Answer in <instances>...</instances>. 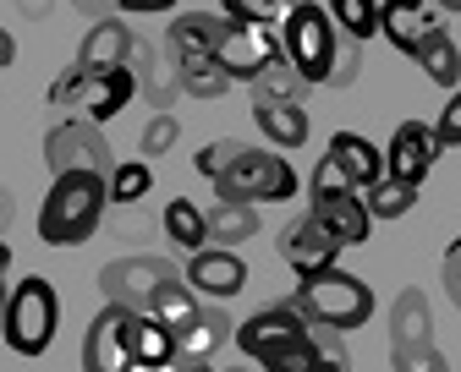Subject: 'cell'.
<instances>
[{"label": "cell", "mask_w": 461, "mask_h": 372, "mask_svg": "<svg viewBox=\"0 0 461 372\" xmlns=\"http://www.w3.org/2000/svg\"><path fill=\"white\" fill-rule=\"evenodd\" d=\"M225 372H258V367H253V361H242V367H225Z\"/></svg>", "instance_id": "bcb514c9"}, {"label": "cell", "mask_w": 461, "mask_h": 372, "mask_svg": "<svg viewBox=\"0 0 461 372\" xmlns=\"http://www.w3.org/2000/svg\"><path fill=\"white\" fill-rule=\"evenodd\" d=\"M182 269L170 263L165 252H132V258H115L99 269V296L104 306H122V313H143L149 296L165 285V279H176Z\"/></svg>", "instance_id": "9c48e42d"}, {"label": "cell", "mask_w": 461, "mask_h": 372, "mask_svg": "<svg viewBox=\"0 0 461 372\" xmlns=\"http://www.w3.org/2000/svg\"><path fill=\"white\" fill-rule=\"evenodd\" d=\"M176 88L187 99H225L230 93V77L214 66V60H176Z\"/></svg>", "instance_id": "1f68e13d"}, {"label": "cell", "mask_w": 461, "mask_h": 372, "mask_svg": "<svg viewBox=\"0 0 461 372\" xmlns=\"http://www.w3.org/2000/svg\"><path fill=\"white\" fill-rule=\"evenodd\" d=\"M176 137H182V120L176 115H170V110H154V120H149V127H143V164L154 159V154H170V148H176Z\"/></svg>", "instance_id": "d6a6232c"}, {"label": "cell", "mask_w": 461, "mask_h": 372, "mask_svg": "<svg viewBox=\"0 0 461 372\" xmlns=\"http://www.w3.org/2000/svg\"><path fill=\"white\" fill-rule=\"evenodd\" d=\"M303 93H308V83L292 72V60H285V55L264 60L258 77H253V99H285V104H303Z\"/></svg>", "instance_id": "f546056e"}, {"label": "cell", "mask_w": 461, "mask_h": 372, "mask_svg": "<svg viewBox=\"0 0 461 372\" xmlns=\"http://www.w3.org/2000/svg\"><path fill=\"white\" fill-rule=\"evenodd\" d=\"M253 6V22H264V28H280L285 17H292L297 6H308V0H248Z\"/></svg>", "instance_id": "74e56055"}, {"label": "cell", "mask_w": 461, "mask_h": 372, "mask_svg": "<svg viewBox=\"0 0 461 372\" xmlns=\"http://www.w3.org/2000/svg\"><path fill=\"white\" fill-rule=\"evenodd\" d=\"M308 214L319 219V230L340 246V252H346V246H363L368 230H374V219H368V208H363L357 192H313Z\"/></svg>", "instance_id": "2e32d148"}, {"label": "cell", "mask_w": 461, "mask_h": 372, "mask_svg": "<svg viewBox=\"0 0 461 372\" xmlns=\"http://www.w3.org/2000/svg\"><path fill=\"white\" fill-rule=\"evenodd\" d=\"M198 313H203V301L182 285V274H176V279H165V285L149 296V306H143V318H154V323H159V329H170V334H182Z\"/></svg>", "instance_id": "7402d4cb"}, {"label": "cell", "mask_w": 461, "mask_h": 372, "mask_svg": "<svg viewBox=\"0 0 461 372\" xmlns=\"http://www.w3.org/2000/svg\"><path fill=\"white\" fill-rule=\"evenodd\" d=\"M225 28L230 22L220 12H182L176 22H170V33H165V49H170V60H214Z\"/></svg>", "instance_id": "d6986e66"}, {"label": "cell", "mask_w": 461, "mask_h": 372, "mask_svg": "<svg viewBox=\"0 0 461 372\" xmlns=\"http://www.w3.org/2000/svg\"><path fill=\"white\" fill-rule=\"evenodd\" d=\"M182 285H187L193 296H214V301L242 296V285H248V263L230 252V246H203V252H193V258H187Z\"/></svg>", "instance_id": "9a60e30c"}, {"label": "cell", "mask_w": 461, "mask_h": 372, "mask_svg": "<svg viewBox=\"0 0 461 372\" xmlns=\"http://www.w3.org/2000/svg\"><path fill=\"white\" fill-rule=\"evenodd\" d=\"M330 22H335V33H346V39H374L379 33V0H330Z\"/></svg>", "instance_id": "4dcf8cb0"}, {"label": "cell", "mask_w": 461, "mask_h": 372, "mask_svg": "<svg viewBox=\"0 0 461 372\" xmlns=\"http://www.w3.org/2000/svg\"><path fill=\"white\" fill-rule=\"evenodd\" d=\"M214 198L237 203V208H258V203H292L297 198V170L285 164V154L275 148H242L220 175H214Z\"/></svg>", "instance_id": "5b68a950"}, {"label": "cell", "mask_w": 461, "mask_h": 372, "mask_svg": "<svg viewBox=\"0 0 461 372\" xmlns=\"http://www.w3.org/2000/svg\"><path fill=\"white\" fill-rule=\"evenodd\" d=\"M324 83H335V88H352L357 83V39L335 33V55H330V77Z\"/></svg>", "instance_id": "836d02e7"}, {"label": "cell", "mask_w": 461, "mask_h": 372, "mask_svg": "<svg viewBox=\"0 0 461 372\" xmlns=\"http://www.w3.org/2000/svg\"><path fill=\"white\" fill-rule=\"evenodd\" d=\"M44 164L55 175H67V170H94V175H110L115 170V154L104 143L99 127H88V120H55V127L44 132Z\"/></svg>", "instance_id": "30bf717a"}, {"label": "cell", "mask_w": 461, "mask_h": 372, "mask_svg": "<svg viewBox=\"0 0 461 372\" xmlns=\"http://www.w3.org/2000/svg\"><path fill=\"white\" fill-rule=\"evenodd\" d=\"M17 6H23V12H44V0H17Z\"/></svg>", "instance_id": "f6af8a7d"}, {"label": "cell", "mask_w": 461, "mask_h": 372, "mask_svg": "<svg viewBox=\"0 0 461 372\" xmlns=\"http://www.w3.org/2000/svg\"><path fill=\"white\" fill-rule=\"evenodd\" d=\"M72 6H77V12H88L94 22H104V17H110V6H115V0H72Z\"/></svg>", "instance_id": "b9f144b4"}, {"label": "cell", "mask_w": 461, "mask_h": 372, "mask_svg": "<svg viewBox=\"0 0 461 372\" xmlns=\"http://www.w3.org/2000/svg\"><path fill=\"white\" fill-rule=\"evenodd\" d=\"M127 17H159V12H176L182 0H115Z\"/></svg>", "instance_id": "ab89813d"}, {"label": "cell", "mask_w": 461, "mask_h": 372, "mask_svg": "<svg viewBox=\"0 0 461 372\" xmlns=\"http://www.w3.org/2000/svg\"><path fill=\"white\" fill-rule=\"evenodd\" d=\"M439 279H445V296L456 301V313H461V235L445 246V263H439Z\"/></svg>", "instance_id": "8d00e7d4"}, {"label": "cell", "mask_w": 461, "mask_h": 372, "mask_svg": "<svg viewBox=\"0 0 461 372\" xmlns=\"http://www.w3.org/2000/svg\"><path fill=\"white\" fill-rule=\"evenodd\" d=\"M55 329H61V296H55V285L44 274H23L6 285V296H0V340H6L17 356H44Z\"/></svg>", "instance_id": "3957f363"}, {"label": "cell", "mask_w": 461, "mask_h": 372, "mask_svg": "<svg viewBox=\"0 0 461 372\" xmlns=\"http://www.w3.org/2000/svg\"><path fill=\"white\" fill-rule=\"evenodd\" d=\"M165 361H176V334L132 313V367H165Z\"/></svg>", "instance_id": "83f0119b"}, {"label": "cell", "mask_w": 461, "mask_h": 372, "mask_svg": "<svg viewBox=\"0 0 461 372\" xmlns=\"http://www.w3.org/2000/svg\"><path fill=\"white\" fill-rule=\"evenodd\" d=\"M324 154L340 164V175H346V181H352V192H368V186L384 175V154H379L368 137H357V132H335Z\"/></svg>", "instance_id": "44dd1931"}, {"label": "cell", "mask_w": 461, "mask_h": 372, "mask_svg": "<svg viewBox=\"0 0 461 372\" xmlns=\"http://www.w3.org/2000/svg\"><path fill=\"white\" fill-rule=\"evenodd\" d=\"M230 345L242 350V361H253L258 372H319L313 356V323L297 313L292 301L264 306L248 323L230 329Z\"/></svg>", "instance_id": "6da1fadb"}, {"label": "cell", "mask_w": 461, "mask_h": 372, "mask_svg": "<svg viewBox=\"0 0 461 372\" xmlns=\"http://www.w3.org/2000/svg\"><path fill=\"white\" fill-rule=\"evenodd\" d=\"M159 225H165V241L176 246V252H203V246H209L203 208H198L193 198H170V203H165V214H159Z\"/></svg>", "instance_id": "cb8c5ba5"}, {"label": "cell", "mask_w": 461, "mask_h": 372, "mask_svg": "<svg viewBox=\"0 0 461 372\" xmlns=\"http://www.w3.org/2000/svg\"><path fill=\"white\" fill-rule=\"evenodd\" d=\"M149 186H154V164H143V159H115V170L104 175V198L115 203V208H132V203H143L149 198Z\"/></svg>", "instance_id": "4316f807"}, {"label": "cell", "mask_w": 461, "mask_h": 372, "mask_svg": "<svg viewBox=\"0 0 461 372\" xmlns=\"http://www.w3.org/2000/svg\"><path fill=\"white\" fill-rule=\"evenodd\" d=\"M292 306H297L313 329L352 334V329H363V323L374 318V290H368L357 274H346V269H324V274L297 279Z\"/></svg>", "instance_id": "277c9868"}, {"label": "cell", "mask_w": 461, "mask_h": 372, "mask_svg": "<svg viewBox=\"0 0 461 372\" xmlns=\"http://www.w3.org/2000/svg\"><path fill=\"white\" fill-rule=\"evenodd\" d=\"M390 361L395 372H450L434 345V306L418 285H407L390 301Z\"/></svg>", "instance_id": "52a82bcc"}, {"label": "cell", "mask_w": 461, "mask_h": 372, "mask_svg": "<svg viewBox=\"0 0 461 372\" xmlns=\"http://www.w3.org/2000/svg\"><path fill=\"white\" fill-rule=\"evenodd\" d=\"M280 55L292 60V72L313 88V83H324L330 77V55H335V22H330V12L319 6V0H308V6H297L292 17L280 22Z\"/></svg>", "instance_id": "ba28073f"}, {"label": "cell", "mask_w": 461, "mask_h": 372, "mask_svg": "<svg viewBox=\"0 0 461 372\" xmlns=\"http://www.w3.org/2000/svg\"><path fill=\"white\" fill-rule=\"evenodd\" d=\"M104 175L94 170H67L55 175V186L44 192V208H39V241L44 246H83L99 225H104Z\"/></svg>", "instance_id": "7a4b0ae2"}, {"label": "cell", "mask_w": 461, "mask_h": 372, "mask_svg": "<svg viewBox=\"0 0 461 372\" xmlns=\"http://www.w3.org/2000/svg\"><path fill=\"white\" fill-rule=\"evenodd\" d=\"M429 6H439V12H461V0H429Z\"/></svg>", "instance_id": "ee69618b"}, {"label": "cell", "mask_w": 461, "mask_h": 372, "mask_svg": "<svg viewBox=\"0 0 461 372\" xmlns=\"http://www.w3.org/2000/svg\"><path fill=\"white\" fill-rule=\"evenodd\" d=\"M203 230H209V246H242L258 235V208L214 203V208H203Z\"/></svg>", "instance_id": "d4e9b609"}, {"label": "cell", "mask_w": 461, "mask_h": 372, "mask_svg": "<svg viewBox=\"0 0 461 372\" xmlns=\"http://www.w3.org/2000/svg\"><path fill=\"white\" fill-rule=\"evenodd\" d=\"M6 274H12V252H6V241H0V296H6V285H12Z\"/></svg>", "instance_id": "7bdbcfd3"}, {"label": "cell", "mask_w": 461, "mask_h": 372, "mask_svg": "<svg viewBox=\"0 0 461 372\" xmlns=\"http://www.w3.org/2000/svg\"><path fill=\"white\" fill-rule=\"evenodd\" d=\"M439 164V137L429 120H401V127L390 132V148H384V175L390 181H407L423 192V181L429 170Z\"/></svg>", "instance_id": "8fae6325"}, {"label": "cell", "mask_w": 461, "mask_h": 372, "mask_svg": "<svg viewBox=\"0 0 461 372\" xmlns=\"http://www.w3.org/2000/svg\"><path fill=\"white\" fill-rule=\"evenodd\" d=\"M363 198V208H368V219H401V214H412V203H418V186H407V181H390V175H379L368 192H357Z\"/></svg>", "instance_id": "f1b7e54d"}, {"label": "cell", "mask_w": 461, "mask_h": 372, "mask_svg": "<svg viewBox=\"0 0 461 372\" xmlns=\"http://www.w3.org/2000/svg\"><path fill=\"white\" fill-rule=\"evenodd\" d=\"M132 372H214L209 361H165V367H132Z\"/></svg>", "instance_id": "60d3db41"}, {"label": "cell", "mask_w": 461, "mask_h": 372, "mask_svg": "<svg viewBox=\"0 0 461 372\" xmlns=\"http://www.w3.org/2000/svg\"><path fill=\"white\" fill-rule=\"evenodd\" d=\"M280 55V39H275V28H264V22H230L225 28V39H220V49H214V66L230 77V83H253L258 77V66L264 60H275Z\"/></svg>", "instance_id": "4fadbf2b"}, {"label": "cell", "mask_w": 461, "mask_h": 372, "mask_svg": "<svg viewBox=\"0 0 461 372\" xmlns=\"http://www.w3.org/2000/svg\"><path fill=\"white\" fill-rule=\"evenodd\" d=\"M379 33L401 49V55H418L434 33H439V17L429 0H384L379 6Z\"/></svg>", "instance_id": "e0dca14e"}, {"label": "cell", "mask_w": 461, "mask_h": 372, "mask_svg": "<svg viewBox=\"0 0 461 372\" xmlns=\"http://www.w3.org/2000/svg\"><path fill=\"white\" fill-rule=\"evenodd\" d=\"M313 192H352V181L340 175V164H335L330 154H324V159H319V170H313Z\"/></svg>", "instance_id": "f35d334b"}, {"label": "cell", "mask_w": 461, "mask_h": 372, "mask_svg": "<svg viewBox=\"0 0 461 372\" xmlns=\"http://www.w3.org/2000/svg\"><path fill=\"white\" fill-rule=\"evenodd\" d=\"M242 148H248V143H237V137H220V143H209V148H198V159H193V170L214 181V175H220V170H225L230 159H237Z\"/></svg>", "instance_id": "e575fe53"}, {"label": "cell", "mask_w": 461, "mask_h": 372, "mask_svg": "<svg viewBox=\"0 0 461 372\" xmlns=\"http://www.w3.org/2000/svg\"><path fill=\"white\" fill-rule=\"evenodd\" d=\"M412 60L423 66V77H429L434 88H450V93L461 88V49H456V39H450L445 28H439V33H434V39H429Z\"/></svg>", "instance_id": "484cf974"}, {"label": "cell", "mask_w": 461, "mask_h": 372, "mask_svg": "<svg viewBox=\"0 0 461 372\" xmlns=\"http://www.w3.org/2000/svg\"><path fill=\"white\" fill-rule=\"evenodd\" d=\"M132 49H138L132 22H127V17H104V22H94V28L83 33V49H77L72 66H83V72H110V66H127Z\"/></svg>", "instance_id": "ac0fdd59"}, {"label": "cell", "mask_w": 461, "mask_h": 372, "mask_svg": "<svg viewBox=\"0 0 461 372\" xmlns=\"http://www.w3.org/2000/svg\"><path fill=\"white\" fill-rule=\"evenodd\" d=\"M83 372H132V313L99 306L83 334Z\"/></svg>", "instance_id": "7c38bea8"}, {"label": "cell", "mask_w": 461, "mask_h": 372, "mask_svg": "<svg viewBox=\"0 0 461 372\" xmlns=\"http://www.w3.org/2000/svg\"><path fill=\"white\" fill-rule=\"evenodd\" d=\"M230 340V318L220 313V306H209V313H198L182 334H176V361H214V350Z\"/></svg>", "instance_id": "603a6c76"}, {"label": "cell", "mask_w": 461, "mask_h": 372, "mask_svg": "<svg viewBox=\"0 0 461 372\" xmlns=\"http://www.w3.org/2000/svg\"><path fill=\"white\" fill-rule=\"evenodd\" d=\"M275 252H280V263L292 269L297 279H308V274H324V269H335V258H340V246L319 230V219L313 214H297L292 225H285L280 235H275Z\"/></svg>", "instance_id": "5bb4252c"}, {"label": "cell", "mask_w": 461, "mask_h": 372, "mask_svg": "<svg viewBox=\"0 0 461 372\" xmlns=\"http://www.w3.org/2000/svg\"><path fill=\"white\" fill-rule=\"evenodd\" d=\"M132 99H138L132 66H110V72L67 66L61 77H55V88H50V104H55V110H72V120H88V127H99V120H115Z\"/></svg>", "instance_id": "8992f818"}, {"label": "cell", "mask_w": 461, "mask_h": 372, "mask_svg": "<svg viewBox=\"0 0 461 372\" xmlns=\"http://www.w3.org/2000/svg\"><path fill=\"white\" fill-rule=\"evenodd\" d=\"M253 120H258V132L275 143V154H297L313 137L308 110L303 104H285V99H253Z\"/></svg>", "instance_id": "ffe728a7"}, {"label": "cell", "mask_w": 461, "mask_h": 372, "mask_svg": "<svg viewBox=\"0 0 461 372\" xmlns=\"http://www.w3.org/2000/svg\"><path fill=\"white\" fill-rule=\"evenodd\" d=\"M434 127V137H439V148H461V88L445 99V110H439V120H429Z\"/></svg>", "instance_id": "d590c367"}]
</instances>
